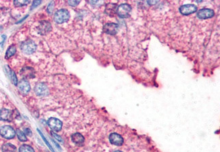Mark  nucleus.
<instances>
[{
    "label": "nucleus",
    "instance_id": "b1692460",
    "mask_svg": "<svg viewBox=\"0 0 220 152\" xmlns=\"http://www.w3.org/2000/svg\"><path fill=\"white\" fill-rule=\"evenodd\" d=\"M54 9V2H51L48 4V6H47V12L49 14H52L53 12Z\"/></svg>",
    "mask_w": 220,
    "mask_h": 152
},
{
    "label": "nucleus",
    "instance_id": "bb28decb",
    "mask_svg": "<svg viewBox=\"0 0 220 152\" xmlns=\"http://www.w3.org/2000/svg\"><path fill=\"white\" fill-rule=\"evenodd\" d=\"M79 3H80V1H68V4L70 5L71 6H73V7L77 6L79 4Z\"/></svg>",
    "mask_w": 220,
    "mask_h": 152
},
{
    "label": "nucleus",
    "instance_id": "6e6552de",
    "mask_svg": "<svg viewBox=\"0 0 220 152\" xmlns=\"http://www.w3.org/2000/svg\"><path fill=\"white\" fill-rule=\"evenodd\" d=\"M47 124L54 131H60L62 127V121L56 118H50L47 120Z\"/></svg>",
    "mask_w": 220,
    "mask_h": 152
},
{
    "label": "nucleus",
    "instance_id": "c85d7f7f",
    "mask_svg": "<svg viewBox=\"0 0 220 152\" xmlns=\"http://www.w3.org/2000/svg\"><path fill=\"white\" fill-rule=\"evenodd\" d=\"M148 3L150 5H153V4H155V3H156L157 2L156 1H155V2H150L149 1V2H148Z\"/></svg>",
    "mask_w": 220,
    "mask_h": 152
},
{
    "label": "nucleus",
    "instance_id": "cd10ccee",
    "mask_svg": "<svg viewBox=\"0 0 220 152\" xmlns=\"http://www.w3.org/2000/svg\"><path fill=\"white\" fill-rule=\"evenodd\" d=\"M24 133L25 135H26V136H31L32 135L31 131L28 128L24 129Z\"/></svg>",
    "mask_w": 220,
    "mask_h": 152
},
{
    "label": "nucleus",
    "instance_id": "a878e982",
    "mask_svg": "<svg viewBox=\"0 0 220 152\" xmlns=\"http://www.w3.org/2000/svg\"><path fill=\"white\" fill-rule=\"evenodd\" d=\"M42 3V1H40V0H38V1H33L32 4V7H31V10H33V8H35V7H37V6H39V4H41Z\"/></svg>",
    "mask_w": 220,
    "mask_h": 152
},
{
    "label": "nucleus",
    "instance_id": "20e7f679",
    "mask_svg": "<svg viewBox=\"0 0 220 152\" xmlns=\"http://www.w3.org/2000/svg\"><path fill=\"white\" fill-rule=\"evenodd\" d=\"M0 135L7 139H11L15 137L16 132L12 127L5 125L0 127Z\"/></svg>",
    "mask_w": 220,
    "mask_h": 152
},
{
    "label": "nucleus",
    "instance_id": "6ab92c4d",
    "mask_svg": "<svg viewBox=\"0 0 220 152\" xmlns=\"http://www.w3.org/2000/svg\"><path fill=\"white\" fill-rule=\"evenodd\" d=\"M16 48L14 45L8 47V50L6 51V58H10V57H12V55L16 54Z\"/></svg>",
    "mask_w": 220,
    "mask_h": 152
},
{
    "label": "nucleus",
    "instance_id": "c756f323",
    "mask_svg": "<svg viewBox=\"0 0 220 152\" xmlns=\"http://www.w3.org/2000/svg\"><path fill=\"white\" fill-rule=\"evenodd\" d=\"M27 16H28V15H27V16H25L24 18H23V19H21V20H20V21H18V23H20L22 21H23V20H24V19H26V18H27Z\"/></svg>",
    "mask_w": 220,
    "mask_h": 152
},
{
    "label": "nucleus",
    "instance_id": "9d476101",
    "mask_svg": "<svg viewBox=\"0 0 220 152\" xmlns=\"http://www.w3.org/2000/svg\"><path fill=\"white\" fill-rule=\"evenodd\" d=\"M109 141L112 145H117V146L122 145L124 142L123 137L116 132H113L112 134L110 135Z\"/></svg>",
    "mask_w": 220,
    "mask_h": 152
},
{
    "label": "nucleus",
    "instance_id": "f8f14e48",
    "mask_svg": "<svg viewBox=\"0 0 220 152\" xmlns=\"http://www.w3.org/2000/svg\"><path fill=\"white\" fill-rule=\"evenodd\" d=\"M18 88L19 91L23 94H27L31 90L30 84L25 79L21 80L18 84Z\"/></svg>",
    "mask_w": 220,
    "mask_h": 152
},
{
    "label": "nucleus",
    "instance_id": "f3484780",
    "mask_svg": "<svg viewBox=\"0 0 220 152\" xmlns=\"http://www.w3.org/2000/svg\"><path fill=\"white\" fill-rule=\"evenodd\" d=\"M21 74L25 78H31L34 77V71L33 69L31 68H24L21 71Z\"/></svg>",
    "mask_w": 220,
    "mask_h": 152
},
{
    "label": "nucleus",
    "instance_id": "dca6fc26",
    "mask_svg": "<svg viewBox=\"0 0 220 152\" xmlns=\"http://www.w3.org/2000/svg\"><path fill=\"white\" fill-rule=\"evenodd\" d=\"M117 7L115 3H108L106 7L105 12L108 16H112L115 15V13H117Z\"/></svg>",
    "mask_w": 220,
    "mask_h": 152
},
{
    "label": "nucleus",
    "instance_id": "a211bd4d",
    "mask_svg": "<svg viewBox=\"0 0 220 152\" xmlns=\"http://www.w3.org/2000/svg\"><path fill=\"white\" fill-rule=\"evenodd\" d=\"M3 152H16V148L11 143H6L2 147Z\"/></svg>",
    "mask_w": 220,
    "mask_h": 152
},
{
    "label": "nucleus",
    "instance_id": "4468645a",
    "mask_svg": "<svg viewBox=\"0 0 220 152\" xmlns=\"http://www.w3.org/2000/svg\"><path fill=\"white\" fill-rule=\"evenodd\" d=\"M72 141L78 145H81L85 141V138L79 132H76L71 136Z\"/></svg>",
    "mask_w": 220,
    "mask_h": 152
},
{
    "label": "nucleus",
    "instance_id": "412c9836",
    "mask_svg": "<svg viewBox=\"0 0 220 152\" xmlns=\"http://www.w3.org/2000/svg\"><path fill=\"white\" fill-rule=\"evenodd\" d=\"M19 152H35L33 148L27 145H23L20 147Z\"/></svg>",
    "mask_w": 220,
    "mask_h": 152
},
{
    "label": "nucleus",
    "instance_id": "ddd939ff",
    "mask_svg": "<svg viewBox=\"0 0 220 152\" xmlns=\"http://www.w3.org/2000/svg\"><path fill=\"white\" fill-rule=\"evenodd\" d=\"M12 119V112L8 109L0 110V120L11 121Z\"/></svg>",
    "mask_w": 220,
    "mask_h": 152
},
{
    "label": "nucleus",
    "instance_id": "393cba45",
    "mask_svg": "<svg viewBox=\"0 0 220 152\" xmlns=\"http://www.w3.org/2000/svg\"><path fill=\"white\" fill-rule=\"evenodd\" d=\"M51 134H52V135L54 137L55 139H56V140H58V141H59V142H60V143H63V140H62V139L61 138L60 136L57 135L56 133H55V132H53V131L51 132Z\"/></svg>",
    "mask_w": 220,
    "mask_h": 152
},
{
    "label": "nucleus",
    "instance_id": "4be33fe9",
    "mask_svg": "<svg viewBox=\"0 0 220 152\" xmlns=\"http://www.w3.org/2000/svg\"><path fill=\"white\" fill-rule=\"evenodd\" d=\"M29 3H30V2H29V0H21V1H19V0H15V1L14 2V4L16 7H21V6L27 5Z\"/></svg>",
    "mask_w": 220,
    "mask_h": 152
},
{
    "label": "nucleus",
    "instance_id": "5701e85b",
    "mask_svg": "<svg viewBox=\"0 0 220 152\" xmlns=\"http://www.w3.org/2000/svg\"><path fill=\"white\" fill-rule=\"evenodd\" d=\"M37 131H38V132L39 133V135H41L42 136V139H43V140L44 141H45V143H46V144L47 145V146H48V147H49V149L51 150V151H52V152H55V151L54 150V149H53V148H52V146H51V145L49 143V142H48V141H47L46 139V137H44V135H43V133L41 132V131H40V130L39 129H37Z\"/></svg>",
    "mask_w": 220,
    "mask_h": 152
},
{
    "label": "nucleus",
    "instance_id": "f03ea898",
    "mask_svg": "<svg viewBox=\"0 0 220 152\" xmlns=\"http://www.w3.org/2000/svg\"><path fill=\"white\" fill-rule=\"evenodd\" d=\"M20 48L21 50L23 51V53L26 54H31L35 51L37 46L33 41L29 39L25 41L21 44Z\"/></svg>",
    "mask_w": 220,
    "mask_h": 152
},
{
    "label": "nucleus",
    "instance_id": "aec40b11",
    "mask_svg": "<svg viewBox=\"0 0 220 152\" xmlns=\"http://www.w3.org/2000/svg\"><path fill=\"white\" fill-rule=\"evenodd\" d=\"M16 133L18 139H19L20 141H22V142L27 141V137H26V135H25V134L23 131H21L20 130H17Z\"/></svg>",
    "mask_w": 220,
    "mask_h": 152
},
{
    "label": "nucleus",
    "instance_id": "1a4fd4ad",
    "mask_svg": "<svg viewBox=\"0 0 220 152\" xmlns=\"http://www.w3.org/2000/svg\"><path fill=\"white\" fill-rule=\"evenodd\" d=\"M119 31V25L116 23H110L106 24L103 27V31L108 35H116Z\"/></svg>",
    "mask_w": 220,
    "mask_h": 152
},
{
    "label": "nucleus",
    "instance_id": "7c9ffc66",
    "mask_svg": "<svg viewBox=\"0 0 220 152\" xmlns=\"http://www.w3.org/2000/svg\"><path fill=\"white\" fill-rule=\"evenodd\" d=\"M115 152H122V151H116Z\"/></svg>",
    "mask_w": 220,
    "mask_h": 152
},
{
    "label": "nucleus",
    "instance_id": "2f4dec72",
    "mask_svg": "<svg viewBox=\"0 0 220 152\" xmlns=\"http://www.w3.org/2000/svg\"><path fill=\"white\" fill-rule=\"evenodd\" d=\"M1 29H2V27H0V30H1Z\"/></svg>",
    "mask_w": 220,
    "mask_h": 152
},
{
    "label": "nucleus",
    "instance_id": "39448f33",
    "mask_svg": "<svg viewBox=\"0 0 220 152\" xmlns=\"http://www.w3.org/2000/svg\"><path fill=\"white\" fill-rule=\"evenodd\" d=\"M215 15V12L213 10L209 8H203L199 10L196 13L197 17L200 19H207L213 17Z\"/></svg>",
    "mask_w": 220,
    "mask_h": 152
},
{
    "label": "nucleus",
    "instance_id": "7ed1b4c3",
    "mask_svg": "<svg viewBox=\"0 0 220 152\" xmlns=\"http://www.w3.org/2000/svg\"><path fill=\"white\" fill-rule=\"evenodd\" d=\"M131 7L127 3H122L117 8V14L121 18H127L130 16Z\"/></svg>",
    "mask_w": 220,
    "mask_h": 152
},
{
    "label": "nucleus",
    "instance_id": "9b49d317",
    "mask_svg": "<svg viewBox=\"0 0 220 152\" xmlns=\"http://www.w3.org/2000/svg\"><path fill=\"white\" fill-rule=\"evenodd\" d=\"M52 28L51 24L47 21H42L39 23L38 27V32L41 35H46L48 33Z\"/></svg>",
    "mask_w": 220,
    "mask_h": 152
},
{
    "label": "nucleus",
    "instance_id": "423d86ee",
    "mask_svg": "<svg viewBox=\"0 0 220 152\" xmlns=\"http://www.w3.org/2000/svg\"><path fill=\"white\" fill-rule=\"evenodd\" d=\"M179 12L184 16H188L192 14L197 11V7L193 4L183 5L179 7Z\"/></svg>",
    "mask_w": 220,
    "mask_h": 152
},
{
    "label": "nucleus",
    "instance_id": "f257e3e1",
    "mask_svg": "<svg viewBox=\"0 0 220 152\" xmlns=\"http://www.w3.org/2000/svg\"><path fill=\"white\" fill-rule=\"evenodd\" d=\"M70 14L68 11L66 9H61L55 13L54 19V21L58 24H62L66 23L69 20Z\"/></svg>",
    "mask_w": 220,
    "mask_h": 152
},
{
    "label": "nucleus",
    "instance_id": "0eeeda50",
    "mask_svg": "<svg viewBox=\"0 0 220 152\" xmlns=\"http://www.w3.org/2000/svg\"><path fill=\"white\" fill-rule=\"evenodd\" d=\"M35 93L39 96H46L49 94V89L44 83H39L35 87Z\"/></svg>",
    "mask_w": 220,
    "mask_h": 152
},
{
    "label": "nucleus",
    "instance_id": "2eb2a0df",
    "mask_svg": "<svg viewBox=\"0 0 220 152\" xmlns=\"http://www.w3.org/2000/svg\"><path fill=\"white\" fill-rule=\"evenodd\" d=\"M6 72L8 74V75L10 78V79L12 81V83L14 85H18V79L16 76V74L14 73V72L13 70H11L8 66H6Z\"/></svg>",
    "mask_w": 220,
    "mask_h": 152
}]
</instances>
